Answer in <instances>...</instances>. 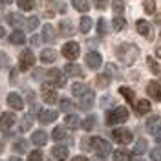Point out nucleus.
I'll use <instances>...</instances> for the list:
<instances>
[{"label": "nucleus", "instance_id": "f257e3e1", "mask_svg": "<svg viewBox=\"0 0 161 161\" xmlns=\"http://www.w3.org/2000/svg\"><path fill=\"white\" fill-rule=\"evenodd\" d=\"M115 55H117V59H119L121 64L130 66V64H134V62L137 60V57H139V48H137L136 44L125 42V44H121L119 48L115 50Z\"/></svg>", "mask_w": 161, "mask_h": 161}, {"label": "nucleus", "instance_id": "f03ea898", "mask_svg": "<svg viewBox=\"0 0 161 161\" xmlns=\"http://www.w3.org/2000/svg\"><path fill=\"white\" fill-rule=\"evenodd\" d=\"M128 119V110L125 106H117L106 114V123L108 125H119V123H125Z\"/></svg>", "mask_w": 161, "mask_h": 161}, {"label": "nucleus", "instance_id": "7ed1b4c3", "mask_svg": "<svg viewBox=\"0 0 161 161\" xmlns=\"http://www.w3.org/2000/svg\"><path fill=\"white\" fill-rule=\"evenodd\" d=\"M90 147H92V150H95L97 152V156H101V158H106V156L112 152L110 143L104 141L103 137H92L90 139Z\"/></svg>", "mask_w": 161, "mask_h": 161}, {"label": "nucleus", "instance_id": "20e7f679", "mask_svg": "<svg viewBox=\"0 0 161 161\" xmlns=\"http://www.w3.org/2000/svg\"><path fill=\"white\" fill-rule=\"evenodd\" d=\"M112 139L119 145H128L132 141V132L126 130V128H115L112 132Z\"/></svg>", "mask_w": 161, "mask_h": 161}, {"label": "nucleus", "instance_id": "39448f33", "mask_svg": "<svg viewBox=\"0 0 161 161\" xmlns=\"http://www.w3.org/2000/svg\"><path fill=\"white\" fill-rule=\"evenodd\" d=\"M79 53H80V46L77 42H66V44L62 46V55H64L66 59L75 60L79 57Z\"/></svg>", "mask_w": 161, "mask_h": 161}, {"label": "nucleus", "instance_id": "423d86ee", "mask_svg": "<svg viewBox=\"0 0 161 161\" xmlns=\"http://www.w3.org/2000/svg\"><path fill=\"white\" fill-rule=\"evenodd\" d=\"M35 64V55H33V51L31 50H24L20 53V60H19V66L22 71L30 70L31 66Z\"/></svg>", "mask_w": 161, "mask_h": 161}, {"label": "nucleus", "instance_id": "0eeeda50", "mask_svg": "<svg viewBox=\"0 0 161 161\" xmlns=\"http://www.w3.org/2000/svg\"><path fill=\"white\" fill-rule=\"evenodd\" d=\"M42 99L46 101L48 104H55L57 103V92H55V86L50 84V82H46V84H42Z\"/></svg>", "mask_w": 161, "mask_h": 161}, {"label": "nucleus", "instance_id": "6e6552de", "mask_svg": "<svg viewBox=\"0 0 161 161\" xmlns=\"http://www.w3.org/2000/svg\"><path fill=\"white\" fill-rule=\"evenodd\" d=\"M48 79H50V84L57 86V88H62L66 84V75L60 70H50L48 71Z\"/></svg>", "mask_w": 161, "mask_h": 161}, {"label": "nucleus", "instance_id": "1a4fd4ad", "mask_svg": "<svg viewBox=\"0 0 161 161\" xmlns=\"http://www.w3.org/2000/svg\"><path fill=\"white\" fill-rule=\"evenodd\" d=\"M15 115L11 114V112H6V114H2V117H0V132H8L11 130V126L15 125Z\"/></svg>", "mask_w": 161, "mask_h": 161}, {"label": "nucleus", "instance_id": "9d476101", "mask_svg": "<svg viewBox=\"0 0 161 161\" xmlns=\"http://www.w3.org/2000/svg\"><path fill=\"white\" fill-rule=\"evenodd\" d=\"M147 92H148V95H150L152 99L161 101V84L158 80H150L148 86H147Z\"/></svg>", "mask_w": 161, "mask_h": 161}, {"label": "nucleus", "instance_id": "9b49d317", "mask_svg": "<svg viewBox=\"0 0 161 161\" xmlns=\"http://www.w3.org/2000/svg\"><path fill=\"white\" fill-rule=\"evenodd\" d=\"M136 30L139 31L143 37H147V39H150L152 37V26L147 22V20H143V19L137 20V22H136Z\"/></svg>", "mask_w": 161, "mask_h": 161}, {"label": "nucleus", "instance_id": "f8f14e48", "mask_svg": "<svg viewBox=\"0 0 161 161\" xmlns=\"http://www.w3.org/2000/svg\"><path fill=\"white\" fill-rule=\"evenodd\" d=\"M86 64L90 66L92 70H97L101 64H103V59H101V55L97 51H90V53L86 55Z\"/></svg>", "mask_w": 161, "mask_h": 161}, {"label": "nucleus", "instance_id": "ddd939ff", "mask_svg": "<svg viewBox=\"0 0 161 161\" xmlns=\"http://www.w3.org/2000/svg\"><path fill=\"white\" fill-rule=\"evenodd\" d=\"M55 119H57V112L55 110H42L39 114V121L42 125H50V123H53Z\"/></svg>", "mask_w": 161, "mask_h": 161}, {"label": "nucleus", "instance_id": "4468645a", "mask_svg": "<svg viewBox=\"0 0 161 161\" xmlns=\"http://www.w3.org/2000/svg\"><path fill=\"white\" fill-rule=\"evenodd\" d=\"M8 104L11 108H15V110H22L24 108V101H22V97L19 93H9L8 95Z\"/></svg>", "mask_w": 161, "mask_h": 161}, {"label": "nucleus", "instance_id": "2eb2a0df", "mask_svg": "<svg viewBox=\"0 0 161 161\" xmlns=\"http://www.w3.org/2000/svg\"><path fill=\"white\" fill-rule=\"evenodd\" d=\"M51 154H53V158H55L57 161H66V159H68V148H66V147H62V145L53 147Z\"/></svg>", "mask_w": 161, "mask_h": 161}, {"label": "nucleus", "instance_id": "dca6fc26", "mask_svg": "<svg viewBox=\"0 0 161 161\" xmlns=\"http://www.w3.org/2000/svg\"><path fill=\"white\" fill-rule=\"evenodd\" d=\"M93 99H95V93L88 90L82 95V99H80V108H82V110H90L92 104H93Z\"/></svg>", "mask_w": 161, "mask_h": 161}, {"label": "nucleus", "instance_id": "f3484780", "mask_svg": "<svg viewBox=\"0 0 161 161\" xmlns=\"http://www.w3.org/2000/svg\"><path fill=\"white\" fill-rule=\"evenodd\" d=\"M134 108H136V114L137 115H145V114H148V110H150V103L147 99H139L134 104Z\"/></svg>", "mask_w": 161, "mask_h": 161}, {"label": "nucleus", "instance_id": "a211bd4d", "mask_svg": "<svg viewBox=\"0 0 161 161\" xmlns=\"http://www.w3.org/2000/svg\"><path fill=\"white\" fill-rule=\"evenodd\" d=\"M64 123H66V126L71 128V130H77L80 126V119H79V115H75V114H68L66 119H64Z\"/></svg>", "mask_w": 161, "mask_h": 161}, {"label": "nucleus", "instance_id": "6ab92c4d", "mask_svg": "<svg viewBox=\"0 0 161 161\" xmlns=\"http://www.w3.org/2000/svg\"><path fill=\"white\" fill-rule=\"evenodd\" d=\"M31 141H33L37 147H42V145H46L48 136H46V132H44V130H37L33 136H31Z\"/></svg>", "mask_w": 161, "mask_h": 161}, {"label": "nucleus", "instance_id": "aec40b11", "mask_svg": "<svg viewBox=\"0 0 161 161\" xmlns=\"http://www.w3.org/2000/svg\"><path fill=\"white\" fill-rule=\"evenodd\" d=\"M64 73L70 75V77H82V70L77 64H66L64 66Z\"/></svg>", "mask_w": 161, "mask_h": 161}, {"label": "nucleus", "instance_id": "412c9836", "mask_svg": "<svg viewBox=\"0 0 161 161\" xmlns=\"http://www.w3.org/2000/svg\"><path fill=\"white\" fill-rule=\"evenodd\" d=\"M42 40H46V42H53L55 40V30H53L51 24H46L42 28Z\"/></svg>", "mask_w": 161, "mask_h": 161}, {"label": "nucleus", "instance_id": "4be33fe9", "mask_svg": "<svg viewBox=\"0 0 161 161\" xmlns=\"http://www.w3.org/2000/svg\"><path fill=\"white\" fill-rule=\"evenodd\" d=\"M55 59H57L55 50H42L40 51V60H42V62L50 64V62H55Z\"/></svg>", "mask_w": 161, "mask_h": 161}, {"label": "nucleus", "instance_id": "5701e85b", "mask_svg": "<svg viewBox=\"0 0 161 161\" xmlns=\"http://www.w3.org/2000/svg\"><path fill=\"white\" fill-rule=\"evenodd\" d=\"M6 20H8V24H11V26H22L24 24V19H22V15H19V13H9L6 17Z\"/></svg>", "mask_w": 161, "mask_h": 161}, {"label": "nucleus", "instance_id": "b1692460", "mask_svg": "<svg viewBox=\"0 0 161 161\" xmlns=\"http://www.w3.org/2000/svg\"><path fill=\"white\" fill-rule=\"evenodd\" d=\"M71 4H73V8L80 13H86V11L90 9V2L88 0H71Z\"/></svg>", "mask_w": 161, "mask_h": 161}, {"label": "nucleus", "instance_id": "393cba45", "mask_svg": "<svg viewBox=\"0 0 161 161\" xmlns=\"http://www.w3.org/2000/svg\"><path fill=\"white\" fill-rule=\"evenodd\" d=\"M86 92H88V88H86V84H82V82H75V84L71 86V93L77 95V97H82Z\"/></svg>", "mask_w": 161, "mask_h": 161}, {"label": "nucleus", "instance_id": "a878e982", "mask_svg": "<svg viewBox=\"0 0 161 161\" xmlns=\"http://www.w3.org/2000/svg\"><path fill=\"white\" fill-rule=\"evenodd\" d=\"M9 40L13 42V44H24V42H26V35H24L22 31L17 30V31H13V33L9 35Z\"/></svg>", "mask_w": 161, "mask_h": 161}, {"label": "nucleus", "instance_id": "bb28decb", "mask_svg": "<svg viewBox=\"0 0 161 161\" xmlns=\"http://www.w3.org/2000/svg\"><path fill=\"white\" fill-rule=\"evenodd\" d=\"M119 93L125 97V99L128 101V103H132L134 104V99H136V95H134V90H130V88H126V86H121L119 88Z\"/></svg>", "mask_w": 161, "mask_h": 161}, {"label": "nucleus", "instance_id": "cd10ccee", "mask_svg": "<svg viewBox=\"0 0 161 161\" xmlns=\"http://www.w3.org/2000/svg\"><path fill=\"white\" fill-rule=\"evenodd\" d=\"M147 147H148V145H147V141H145V139H139L136 145H134V154H136V156L145 154V152H147Z\"/></svg>", "mask_w": 161, "mask_h": 161}, {"label": "nucleus", "instance_id": "c85d7f7f", "mask_svg": "<svg viewBox=\"0 0 161 161\" xmlns=\"http://www.w3.org/2000/svg\"><path fill=\"white\" fill-rule=\"evenodd\" d=\"M112 26H114V31H123L125 26H126V20L123 19L121 15H117V17L114 19V22H112Z\"/></svg>", "mask_w": 161, "mask_h": 161}, {"label": "nucleus", "instance_id": "c756f323", "mask_svg": "<svg viewBox=\"0 0 161 161\" xmlns=\"http://www.w3.org/2000/svg\"><path fill=\"white\" fill-rule=\"evenodd\" d=\"M17 4L22 11H31L35 8V0H17Z\"/></svg>", "mask_w": 161, "mask_h": 161}, {"label": "nucleus", "instance_id": "7c9ffc66", "mask_svg": "<svg viewBox=\"0 0 161 161\" xmlns=\"http://www.w3.org/2000/svg\"><path fill=\"white\" fill-rule=\"evenodd\" d=\"M114 161H130V154L126 150H115L114 152Z\"/></svg>", "mask_w": 161, "mask_h": 161}, {"label": "nucleus", "instance_id": "2f4dec72", "mask_svg": "<svg viewBox=\"0 0 161 161\" xmlns=\"http://www.w3.org/2000/svg\"><path fill=\"white\" fill-rule=\"evenodd\" d=\"M92 24H93V22H92L90 17H82V19H80V31H82V33H88V31L92 30Z\"/></svg>", "mask_w": 161, "mask_h": 161}, {"label": "nucleus", "instance_id": "473e14b6", "mask_svg": "<svg viewBox=\"0 0 161 161\" xmlns=\"http://www.w3.org/2000/svg\"><path fill=\"white\" fill-rule=\"evenodd\" d=\"M51 136H53V139H55V141H62V139H66V137H68V136H66V130H64L62 126H57V128L53 130Z\"/></svg>", "mask_w": 161, "mask_h": 161}, {"label": "nucleus", "instance_id": "72a5a7b5", "mask_svg": "<svg viewBox=\"0 0 161 161\" xmlns=\"http://www.w3.org/2000/svg\"><path fill=\"white\" fill-rule=\"evenodd\" d=\"M112 8L115 11V15H123L125 13V2L123 0H114L112 2Z\"/></svg>", "mask_w": 161, "mask_h": 161}, {"label": "nucleus", "instance_id": "f704fd0d", "mask_svg": "<svg viewBox=\"0 0 161 161\" xmlns=\"http://www.w3.org/2000/svg\"><path fill=\"white\" fill-rule=\"evenodd\" d=\"M147 64H148V68H150V71L154 73V75H159V73H161L159 66H158V62L152 59V57H148V59H147Z\"/></svg>", "mask_w": 161, "mask_h": 161}, {"label": "nucleus", "instance_id": "c9c22d12", "mask_svg": "<svg viewBox=\"0 0 161 161\" xmlns=\"http://www.w3.org/2000/svg\"><path fill=\"white\" fill-rule=\"evenodd\" d=\"M37 26H39V19H37V17H30V19L26 20V30L28 31L37 30Z\"/></svg>", "mask_w": 161, "mask_h": 161}, {"label": "nucleus", "instance_id": "e433bc0d", "mask_svg": "<svg viewBox=\"0 0 161 161\" xmlns=\"http://www.w3.org/2000/svg\"><path fill=\"white\" fill-rule=\"evenodd\" d=\"M60 33H62V35H71V33H73L71 22H60Z\"/></svg>", "mask_w": 161, "mask_h": 161}, {"label": "nucleus", "instance_id": "4c0bfd02", "mask_svg": "<svg viewBox=\"0 0 161 161\" xmlns=\"http://www.w3.org/2000/svg\"><path fill=\"white\" fill-rule=\"evenodd\" d=\"M93 125H95V115H90V117H86V121L82 123V128L86 132H90L93 128Z\"/></svg>", "mask_w": 161, "mask_h": 161}, {"label": "nucleus", "instance_id": "58836bf2", "mask_svg": "<svg viewBox=\"0 0 161 161\" xmlns=\"http://www.w3.org/2000/svg\"><path fill=\"white\" fill-rule=\"evenodd\" d=\"M145 11L147 13H156V0H145Z\"/></svg>", "mask_w": 161, "mask_h": 161}, {"label": "nucleus", "instance_id": "ea45409f", "mask_svg": "<svg viewBox=\"0 0 161 161\" xmlns=\"http://www.w3.org/2000/svg\"><path fill=\"white\" fill-rule=\"evenodd\" d=\"M108 82H110V77H108V75H99V77H97V86H99V88H106Z\"/></svg>", "mask_w": 161, "mask_h": 161}, {"label": "nucleus", "instance_id": "a19ab883", "mask_svg": "<svg viewBox=\"0 0 161 161\" xmlns=\"http://www.w3.org/2000/svg\"><path fill=\"white\" fill-rule=\"evenodd\" d=\"M73 108V103L70 99H60V110L62 112H70Z\"/></svg>", "mask_w": 161, "mask_h": 161}, {"label": "nucleus", "instance_id": "79ce46f5", "mask_svg": "<svg viewBox=\"0 0 161 161\" xmlns=\"http://www.w3.org/2000/svg\"><path fill=\"white\" fill-rule=\"evenodd\" d=\"M97 33H99V35H104V33H106V20L103 19V17L97 20Z\"/></svg>", "mask_w": 161, "mask_h": 161}, {"label": "nucleus", "instance_id": "37998d69", "mask_svg": "<svg viewBox=\"0 0 161 161\" xmlns=\"http://www.w3.org/2000/svg\"><path fill=\"white\" fill-rule=\"evenodd\" d=\"M8 66H9V57L4 51H0V68H8Z\"/></svg>", "mask_w": 161, "mask_h": 161}, {"label": "nucleus", "instance_id": "c03bdc74", "mask_svg": "<svg viewBox=\"0 0 161 161\" xmlns=\"http://www.w3.org/2000/svg\"><path fill=\"white\" fill-rule=\"evenodd\" d=\"M28 161H42V152H40V150H33L30 154Z\"/></svg>", "mask_w": 161, "mask_h": 161}, {"label": "nucleus", "instance_id": "a18cd8bd", "mask_svg": "<svg viewBox=\"0 0 161 161\" xmlns=\"http://www.w3.org/2000/svg\"><path fill=\"white\" fill-rule=\"evenodd\" d=\"M93 4H95V8L97 9H106V6H108V0H93Z\"/></svg>", "mask_w": 161, "mask_h": 161}, {"label": "nucleus", "instance_id": "49530a36", "mask_svg": "<svg viewBox=\"0 0 161 161\" xmlns=\"http://www.w3.org/2000/svg\"><path fill=\"white\" fill-rule=\"evenodd\" d=\"M150 158H152V161H161V148H154L150 152Z\"/></svg>", "mask_w": 161, "mask_h": 161}, {"label": "nucleus", "instance_id": "de8ad7c7", "mask_svg": "<svg viewBox=\"0 0 161 161\" xmlns=\"http://www.w3.org/2000/svg\"><path fill=\"white\" fill-rule=\"evenodd\" d=\"M26 148H28V143H26V141H19V143L15 145V150L17 152H26Z\"/></svg>", "mask_w": 161, "mask_h": 161}, {"label": "nucleus", "instance_id": "09e8293b", "mask_svg": "<svg viewBox=\"0 0 161 161\" xmlns=\"http://www.w3.org/2000/svg\"><path fill=\"white\" fill-rule=\"evenodd\" d=\"M31 126V115H28V117H24V121H22V130H28Z\"/></svg>", "mask_w": 161, "mask_h": 161}, {"label": "nucleus", "instance_id": "8fccbe9b", "mask_svg": "<svg viewBox=\"0 0 161 161\" xmlns=\"http://www.w3.org/2000/svg\"><path fill=\"white\" fill-rule=\"evenodd\" d=\"M158 121H159V117H158V115H152V117H150V121L147 123V126H148V128H152V130H154V125H156Z\"/></svg>", "mask_w": 161, "mask_h": 161}, {"label": "nucleus", "instance_id": "3c124183", "mask_svg": "<svg viewBox=\"0 0 161 161\" xmlns=\"http://www.w3.org/2000/svg\"><path fill=\"white\" fill-rule=\"evenodd\" d=\"M154 139L161 143V128H154Z\"/></svg>", "mask_w": 161, "mask_h": 161}, {"label": "nucleus", "instance_id": "603ef678", "mask_svg": "<svg viewBox=\"0 0 161 161\" xmlns=\"http://www.w3.org/2000/svg\"><path fill=\"white\" fill-rule=\"evenodd\" d=\"M39 42H40V37H33V39H31V44H33V46H39Z\"/></svg>", "mask_w": 161, "mask_h": 161}, {"label": "nucleus", "instance_id": "864d4df0", "mask_svg": "<svg viewBox=\"0 0 161 161\" xmlns=\"http://www.w3.org/2000/svg\"><path fill=\"white\" fill-rule=\"evenodd\" d=\"M71 161H88V159H86L84 156H77V158H73Z\"/></svg>", "mask_w": 161, "mask_h": 161}, {"label": "nucleus", "instance_id": "5fc2aeb1", "mask_svg": "<svg viewBox=\"0 0 161 161\" xmlns=\"http://www.w3.org/2000/svg\"><path fill=\"white\" fill-rule=\"evenodd\" d=\"M4 33H6V31H4V28H2V26H0V39L4 37Z\"/></svg>", "mask_w": 161, "mask_h": 161}, {"label": "nucleus", "instance_id": "6e6d98bb", "mask_svg": "<svg viewBox=\"0 0 161 161\" xmlns=\"http://www.w3.org/2000/svg\"><path fill=\"white\" fill-rule=\"evenodd\" d=\"M0 2H2V4H6V6H8V4H11V2H13V0H0Z\"/></svg>", "mask_w": 161, "mask_h": 161}, {"label": "nucleus", "instance_id": "4d7b16f0", "mask_svg": "<svg viewBox=\"0 0 161 161\" xmlns=\"http://www.w3.org/2000/svg\"><path fill=\"white\" fill-rule=\"evenodd\" d=\"M9 161H22V159H19V158H11Z\"/></svg>", "mask_w": 161, "mask_h": 161}, {"label": "nucleus", "instance_id": "13d9d810", "mask_svg": "<svg viewBox=\"0 0 161 161\" xmlns=\"http://www.w3.org/2000/svg\"><path fill=\"white\" fill-rule=\"evenodd\" d=\"M2 150H4V145H2V143H0V154H2Z\"/></svg>", "mask_w": 161, "mask_h": 161}, {"label": "nucleus", "instance_id": "bf43d9fd", "mask_svg": "<svg viewBox=\"0 0 161 161\" xmlns=\"http://www.w3.org/2000/svg\"><path fill=\"white\" fill-rule=\"evenodd\" d=\"M159 40H161V33H159Z\"/></svg>", "mask_w": 161, "mask_h": 161}, {"label": "nucleus", "instance_id": "052dcab7", "mask_svg": "<svg viewBox=\"0 0 161 161\" xmlns=\"http://www.w3.org/2000/svg\"><path fill=\"white\" fill-rule=\"evenodd\" d=\"M139 161H141V159H139Z\"/></svg>", "mask_w": 161, "mask_h": 161}]
</instances>
